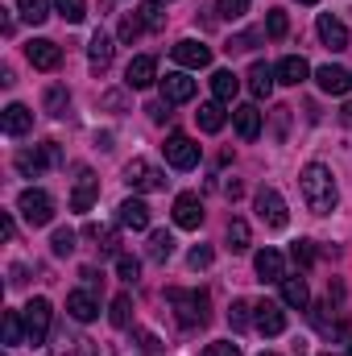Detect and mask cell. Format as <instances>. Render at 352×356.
I'll list each match as a JSON object with an SVG mask.
<instances>
[{
  "label": "cell",
  "instance_id": "10",
  "mask_svg": "<svg viewBox=\"0 0 352 356\" xmlns=\"http://www.w3.org/2000/svg\"><path fill=\"white\" fill-rule=\"evenodd\" d=\"M315 29H319V42H323L328 50H349V29H344V21H340V17L323 13V17L315 21Z\"/></svg>",
  "mask_w": 352,
  "mask_h": 356
},
{
  "label": "cell",
  "instance_id": "7",
  "mask_svg": "<svg viewBox=\"0 0 352 356\" xmlns=\"http://www.w3.org/2000/svg\"><path fill=\"white\" fill-rule=\"evenodd\" d=\"M162 149H166V162H170L175 170H195V166H199V145H195L186 133H170Z\"/></svg>",
  "mask_w": 352,
  "mask_h": 356
},
{
  "label": "cell",
  "instance_id": "56",
  "mask_svg": "<svg viewBox=\"0 0 352 356\" xmlns=\"http://www.w3.org/2000/svg\"><path fill=\"white\" fill-rule=\"evenodd\" d=\"M349 356H352V344H349Z\"/></svg>",
  "mask_w": 352,
  "mask_h": 356
},
{
  "label": "cell",
  "instance_id": "41",
  "mask_svg": "<svg viewBox=\"0 0 352 356\" xmlns=\"http://www.w3.org/2000/svg\"><path fill=\"white\" fill-rule=\"evenodd\" d=\"M50 249H54V257H71V253H75V232H71V228H58V232L50 236Z\"/></svg>",
  "mask_w": 352,
  "mask_h": 356
},
{
  "label": "cell",
  "instance_id": "23",
  "mask_svg": "<svg viewBox=\"0 0 352 356\" xmlns=\"http://www.w3.org/2000/svg\"><path fill=\"white\" fill-rule=\"evenodd\" d=\"M282 302H286V307H294V311H307V307H311L307 277H282Z\"/></svg>",
  "mask_w": 352,
  "mask_h": 356
},
{
  "label": "cell",
  "instance_id": "51",
  "mask_svg": "<svg viewBox=\"0 0 352 356\" xmlns=\"http://www.w3.org/2000/svg\"><path fill=\"white\" fill-rule=\"evenodd\" d=\"M120 104H125V95H120V91H108V95H104V108H120Z\"/></svg>",
  "mask_w": 352,
  "mask_h": 356
},
{
  "label": "cell",
  "instance_id": "43",
  "mask_svg": "<svg viewBox=\"0 0 352 356\" xmlns=\"http://www.w3.org/2000/svg\"><path fill=\"white\" fill-rule=\"evenodd\" d=\"M286 29H290L286 13H282V8H269V17H265V33H269V38H286Z\"/></svg>",
  "mask_w": 352,
  "mask_h": 356
},
{
  "label": "cell",
  "instance_id": "16",
  "mask_svg": "<svg viewBox=\"0 0 352 356\" xmlns=\"http://www.w3.org/2000/svg\"><path fill=\"white\" fill-rule=\"evenodd\" d=\"M162 99H166V104H186V99H195V79L182 75V71H170V75L162 79Z\"/></svg>",
  "mask_w": 352,
  "mask_h": 356
},
{
  "label": "cell",
  "instance_id": "35",
  "mask_svg": "<svg viewBox=\"0 0 352 356\" xmlns=\"http://www.w3.org/2000/svg\"><path fill=\"white\" fill-rule=\"evenodd\" d=\"M25 340V315L4 311V344H21Z\"/></svg>",
  "mask_w": 352,
  "mask_h": 356
},
{
  "label": "cell",
  "instance_id": "9",
  "mask_svg": "<svg viewBox=\"0 0 352 356\" xmlns=\"http://www.w3.org/2000/svg\"><path fill=\"white\" fill-rule=\"evenodd\" d=\"M253 327H257L262 336H282V332H286V311H282V302L262 298V302L253 307Z\"/></svg>",
  "mask_w": 352,
  "mask_h": 356
},
{
  "label": "cell",
  "instance_id": "19",
  "mask_svg": "<svg viewBox=\"0 0 352 356\" xmlns=\"http://www.w3.org/2000/svg\"><path fill=\"white\" fill-rule=\"evenodd\" d=\"M232 124H237L241 141H257V137H262V112H257L253 104H241V108L232 112Z\"/></svg>",
  "mask_w": 352,
  "mask_h": 356
},
{
  "label": "cell",
  "instance_id": "48",
  "mask_svg": "<svg viewBox=\"0 0 352 356\" xmlns=\"http://www.w3.org/2000/svg\"><path fill=\"white\" fill-rule=\"evenodd\" d=\"M133 336H137V344H141V348H145L150 356H158V353H162V344L154 340V332H133Z\"/></svg>",
  "mask_w": 352,
  "mask_h": 356
},
{
  "label": "cell",
  "instance_id": "34",
  "mask_svg": "<svg viewBox=\"0 0 352 356\" xmlns=\"http://www.w3.org/2000/svg\"><path fill=\"white\" fill-rule=\"evenodd\" d=\"M67 104H71V91L67 88H58V83L46 88V112L50 116H67Z\"/></svg>",
  "mask_w": 352,
  "mask_h": 356
},
{
  "label": "cell",
  "instance_id": "36",
  "mask_svg": "<svg viewBox=\"0 0 352 356\" xmlns=\"http://www.w3.org/2000/svg\"><path fill=\"white\" fill-rule=\"evenodd\" d=\"M83 232H88L91 241H99V249H104V253H116V245H120V241H116V228H104V224H88Z\"/></svg>",
  "mask_w": 352,
  "mask_h": 356
},
{
  "label": "cell",
  "instance_id": "45",
  "mask_svg": "<svg viewBox=\"0 0 352 356\" xmlns=\"http://www.w3.org/2000/svg\"><path fill=\"white\" fill-rule=\"evenodd\" d=\"M290 257H294V266H311V241H294L290 245Z\"/></svg>",
  "mask_w": 352,
  "mask_h": 356
},
{
  "label": "cell",
  "instance_id": "8",
  "mask_svg": "<svg viewBox=\"0 0 352 356\" xmlns=\"http://www.w3.org/2000/svg\"><path fill=\"white\" fill-rule=\"evenodd\" d=\"M58 162V145L54 141H46V145H38V149H21L17 154V170L25 178H38L46 166H54Z\"/></svg>",
  "mask_w": 352,
  "mask_h": 356
},
{
  "label": "cell",
  "instance_id": "3",
  "mask_svg": "<svg viewBox=\"0 0 352 356\" xmlns=\"http://www.w3.org/2000/svg\"><path fill=\"white\" fill-rule=\"evenodd\" d=\"M17 211L25 216V224H33V228H46V224L54 220V199H50L46 191L29 186V191H21V199H17Z\"/></svg>",
  "mask_w": 352,
  "mask_h": 356
},
{
  "label": "cell",
  "instance_id": "18",
  "mask_svg": "<svg viewBox=\"0 0 352 356\" xmlns=\"http://www.w3.org/2000/svg\"><path fill=\"white\" fill-rule=\"evenodd\" d=\"M273 75H278V83H286V88H298V83L311 75V67H307V58H298V54H286V58L273 67Z\"/></svg>",
  "mask_w": 352,
  "mask_h": 356
},
{
  "label": "cell",
  "instance_id": "11",
  "mask_svg": "<svg viewBox=\"0 0 352 356\" xmlns=\"http://www.w3.org/2000/svg\"><path fill=\"white\" fill-rule=\"evenodd\" d=\"M175 63H178V67L199 71V67H207V63H211V50H207L203 42H195V38H182V42L175 46Z\"/></svg>",
  "mask_w": 352,
  "mask_h": 356
},
{
  "label": "cell",
  "instance_id": "46",
  "mask_svg": "<svg viewBox=\"0 0 352 356\" xmlns=\"http://www.w3.org/2000/svg\"><path fill=\"white\" fill-rule=\"evenodd\" d=\"M203 356H241V348L232 344V340H216V344H207Z\"/></svg>",
  "mask_w": 352,
  "mask_h": 356
},
{
  "label": "cell",
  "instance_id": "39",
  "mask_svg": "<svg viewBox=\"0 0 352 356\" xmlns=\"http://www.w3.org/2000/svg\"><path fill=\"white\" fill-rule=\"evenodd\" d=\"M137 13H141V21H145V29H162V25H166V13H162V0H150V4H141Z\"/></svg>",
  "mask_w": 352,
  "mask_h": 356
},
{
  "label": "cell",
  "instance_id": "42",
  "mask_svg": "<svg viewBox=\"0 0 352 356\" xmlns=\"http://www.w3.org/2000/svg\"><path fill=\"white\" fill-rule=\"evenodd\" d=\"M216 13H220L224 21H241V17L249 13V0H216Z\"/></svg>",
  "mask_w": 352,
  "mask_h": 356
},
{
  "label": "cell",
  "instance_id": "55",
  "mask_svg": "<svg viewBox=\"0 0 352 356\" xmlns=\"http://www.w3.org/2000/svg\"><path fill=\"white\" fill-rule=\"evenodd\" d=\"M262 356H278V353H262Z\"/></svg>",
  "mask_w": 352,
  "mask_h": 356
},
{
  "label": "cell",
  "instance_id": "24",
  "mask_svg": "<svg viewBox=\"0 0 352 356\" xmlns=\"http://www.w3.org/2000/svg\"><path fill=\"white\" fill-rule=\"evenodd\" d=\"M33 129V112L25 108V104H8L4 108V133L8 137H21V133H29Z\"/></svg>",
  "mask_w": 352,
  "mask_h": 356
},
{
  "label": "cell",
  "instance_id": "1",
  "mask_svg": "<svg viewBox=\"0 0 352 356\" xmlns=\"http://www.w3.org/2000/svg\"><path fill=\"white\" fill-rule=\"evenodd\" d=\"M298 186H303V199H307V207L315 211V216H332L336 211V178L332 170L323 166V162H311V166H303V175H298Z\"/></svg>",
  "mask_w": 352,
  "mask_h": 356
},
{
  "label": "cell",
  "instance_id": "15",
  "mask_svg": "<svg viewBox=\"0 0 352 356\" xmlns=\"http://www.w3.org/2000/svg\"><path fill=\"white\" fill-rule=\"evenodd\" d=\"M154 79H158V63H154L150 54L133 58V63H129V71H125V83H129L133 91H145L150 83H154Z\"/></svg>",
  "mask_w": 352,
  "mask_h": 356
},
{
  "label": "cell",
  "instance_id": "53",
  "mask_svg": "<svg viewBox=\"0 0 352 356\" xmlns=\"http://www.w3.org/2000/svg\"><path fill=\"white\" fill-rule=\"evenodd\" d=\"M0 228H4V241H13V236H17V224H13V216H4V224H0Z\"/></svg>",
  "mask_w": 352,
  "mask_h": 356
},
{
  "label": "cell",
  "instance_id": "44",
  "mask_svg": "<svg viewBox=\"0 0 352 356\" xmlns=\"http://www.w3.org/2000/svg\"><path fill=\"white\" fill-rule=\"evenodd\" d=\"M116 273H120V282H137L141 261H137V257H129V253H120V257H116Z\"/></svg>",
  "mask_w": 352,
  "mask_h": 356
},
{
  "label": "cell",
  "instance_id": "31",
  "mask_svg": "<svg viewBox=\"0 0 352 356\" xmlns=\"http://www.w3.org/2000/svg\"><path fill=\"white\" fill-rule=\"evenodd\" d=\"M54 356H99V353H95V344L83 340V336H75V340L63 336V344H54Z\"/></svg>",
  "mask_w": 352,
  "mask_h": 356
},
{
  "label": "cell",
  "instance_id": "54",
  "mask_svg": "<svg viewBox=\"0 0 352 356\" xmlns=\"http://www.w3.org/2000/svg\"><path fill=\"white\" fill-rule=\"evenodd\" d=\"M298 4H319V0H298Z\"/></svg>",
  "mask_w": 352,
  "mask_h": 356
},
{
  "label": "cell",
  "instance_id": "32",
  "mask_svg": "<svg viewBox=\"0 0 352 356\" xmlns=\"http://www.w3.org/2000/svg\"><path fill=\"white\" fill-rule=\"evenodd\" d=\"M108 319H112V327H129V323H133V298H129V294H116Z\"/></svg>",
  "mask_w": 352,
  "mask_h": 356
},
{
  "label": "cell",
  "instance_id": "20",
  "mask_svg": "<svg viewBox=\"0 0 352 356\" xmlns=\"http://www.w3.org/2000/svg\"><path fill=\"white\" fill-rule=\"evenodd\" d=\"M95 195H99V178L91 175V170H83L79 182H75V191H71V211H91Z\"/></svg>",
  "mask_w": 352,
  "mask_h": 356
},
{
  "label": "cell",
  "instance_id": "28",
  "mask_svg": "<svg viewBox=\"0 0 352 356\" xmlns=\"http://www.w3.org/2000/svg\"><path fill=\"white\" fill-rule=\"evenodd\" d=\"M237 91H241V79H237L232 71H216V75H211V95H216L220 104H228Z\"/></svg>",
  "mask_w": 352,
  "mask_h": 356
},
{
  "label": "cell",
  "instance_id": "33",
  "mask_svg": "<svg viewBox=\"0 0 352 356\" xmlns=\"http://www.w3.org/2000/svg\"><path fill=\"white\" fill-rule=\"evenodd\" d=\"M17 8H21V17L29 25H42L50 17V0H17Z\"/></svg>",
  "mask_w": 352,
  "mask_h": 356
},
{
  "label": "cell",
  "instance_id": "37",
  "mask_svg": "<svg viewBox=\"0 0 352 356\" xmlns=\"http://www.w3.org/2000/svg\"><path fill=\"white\" fill-rule=\"evenodd\" d=\"M228 249H232V253H245V249H249V224H245V220H232V224H228Z\"/></svg>",
  "mask_w": 352,
  "mask_h": 356
},
{
  "label": "cell",
  "instance_id": "29",
  "mask_svg": "<svg viewBox=\"0 0 352 356\" xmlns=\"http://www.w3.org/2000/svg\"><path fill=\"white\" fill-rule=\"evenodd\" d=\"M175 257V236L170 232H154L150 236V261H170Z\"/></svg>",
  "mask_w": 352,
  "mask_h": 356
},
{
  "label": "cell",
  "instance_id": "25",
  "mask_svg": "<svg viewBox=\"0 0 352 356\" xmlns=\"http://www.w3.org/2000/svg\"><path fill=\"white\" fill-rule=\"evenodd\" d=\"M273 83H278V75H273L269 63H253V67H249V91H253L257 99H269Z\"/></svg>",
  "mask_w": 352,
  "mask_h": 356
},
{
  "label": "cell",
  "instance_id": "49",
  "mask_svg": "<svg viewBox=\"0 0 352 356\" xmlns=\"http://www.w3.org/2000/svg\"><path fill=\"white\" fill-rule=\"evenodd\" d=\"M253 42H257V33H241V38L228 42V50H232V54H237V50H253Z\"/></svg>",
  "mask_w": 352,
  "mask_h": 356
},
{
  "label": "cell",
  "instance_id": "50",
  "mask_svg": "<svg viewBox=\"0 0 352 356\" xmlns=\"http://www.w3.org/2000/svg\"><path fill=\"white\" fill-rule=\"evenodd\" d=\"M145 112H150L154 120H166V116H170V104H166V99H158V104H150Z\"/></svg>",
  "mask_w": 352,
  "mask_h": 356
},
{
  "label": "cell",
  "instance_id": "2",
  "mask_svg": "<svg viewBox=\"0 0 352 356\" xmlns=\"http://www.w3.org/2000/svg\"><path fill=\"white\" fill-rule=\"evenodd\" d=\"M166 298H170V307H175V319L182 327H203L207 319H211V298H207V290H166Z\"/></svg>",
  "mask_w": 352,
  "mask_h": 356
},
{
  "label": "cell",
  "instance_id": "12",
  "mask_svg": "<svg viewBox=\"0 0 352 356\" xmlns=\"http://www.w3.org/2000/svg\"><path fill=\"white\" fill-rule=\"evenodd\" d=\"M25 54H29V63H33L38 71H54V67L63 63V50H58L50 38H38V42H29V46H25Z\"/></svg>",
  "mask_w": 352,
  "mask_h": 356
},
{
  "label": "cell",
  "instance_id": "21",
  "mask_svg": "<svg viewBox=\"0 0 352 356\" xmlns=\"http://www.w3.org/2000/svg\"><path fill=\"white\" fill-rule=\"evenodd\" d=\"M253 269H257L262 282H282V277H286V266H282V253H278V249H262V253L253 257Z\"/></svg>",
  "mask_w": 352,
  "mask_h": 356
},
{
  "label": "cell",
  "instance_id": "30",
  "mask_svg": "<svg viewBox=\"0 0 352 356\" xmlns=\"http://www.w3.org/2000/svg\"><path fill=\"white\" fill-rule=\"evenodd\" d=\"M249 323H253V302L237 298V302L228 307V327H232V332H245Z\"/></svg>",
  "mask_w": 352,
  "mask_h": 356
},
{
  "label": "cell",
  "instance_id": "4",
  "mask_svg": "<svg viewBox=\"0 0 352 356\" xmlns=\"http://www.w3.org/2000/svg\"><path fill=\"white\" fill-rule=\"evenodd\" d=\"M125 182H129L133 191H145V195H150V191H166V182H170V178H166V170H158L154 162L133 158V162L125 166Z\"/></svg>",
  "mask_w": 352,
  "mask_h": 356
},
{
  "label": "cell",
  "instance_id": "40",
  "mask_svg": "<svg viewBox=\"0 0 352 356\" xmlns=\"http://www.w3.org/2000/svg\"><path fill=\"white\" fill-rule=\"evenodd\" d=\"M141 29H145L141 13H125V17H120V42H137V38H141Z\"/></svg>",
  "mask_w": 352,
  "mask_h": 356
},
{
  "label": "cell",
  "instance_id": "22",
  "mask_svg": "<svg viewBox=\"0 0 352 356\" xmlns=\"http://www.w3.org/2000/svg\"><path fill=\"white\" fill-rule=\"evenodd\" d=\"M116 211H120V224H125V228H133V232H145V228H150V207H145L141 199H125Z\"/></svg>",
  "mask_w": 352,
  "mask_h": 356
},
{
  "label": "cell",
  "instance_id": "27",
  "mask_svg": "<svg viewBox=\"0 0 352 356\" xmlns=\"http://www.w3.org/2000/svg\"><path fill=\"white\" fill-rule=\"evenodd\" d=\"M195 120H199V129H203V133H220V129H224V120H228V112H224V104H220V99H211V104H199Z\"/></svg>",
  "mask_w": 352,
  "mask_h": 356
},
{
  "label": "cell",
  "instance_id": "38",
  "mask_svg": "<svg viewBox=\"0 0 352 356\" xmlns=\"http://www.w3.org/2000/svg\"><path fill=\"white\" fill-rule=\"evenodd\" d=\"M54 8L63 13L67 25H79V21L88 17V4H83V0H54Z\"/></svg>",
  "mask_w": 352,
  "mask_h": 356
},
{
  "label": "cell",
  "instance_id": "57",
  "mask_svg": "<svg viewBox=\"0 0 352 356\" xmlns=\"http://www.w3.org/2000/svg\"><path fill=\"white\" fill-rule=\"evenodd\" d=\"M323 356H332V353H323Z\"/></svg>",
  "mask_w": 352,
  "mask_h": 356
},
{
  "label": "cell",
  "instance_id": "6",
  "mask_svg": "<svg viewBox=\"0 0 352 356\" xmlns=\"http://www.w3.org/2000/svg\"><path fill=\"white\" fill-rule=\"evenodd\" d=\"M253 207H257V216H262L269 228H286L290 224V211H286V199L273 191V186H262L257 195H253Z\"/></svg>",
  "mask_w": 352,
  "mask_h": 356
},
{
  "label": "cell",
  "instance_id": "17",
  "mask_svg": "<svg viewBox=\"0 0 352 356\" xmlns=\"http://www.w3.org/2000/svg\"><path fill=\"white\" fill-rule=\"evenodd\" d=\"M315 83H319V91H328V95H344V91L352 88V75L344 71V67H319L315 71Z\"/></svg>",
  "mask_w": 352,
  "mask_h": 356
},
{
  "label": "cell",
  "instance_id": "52",
  "mask_svg": "<svg viewBox=\"0 0 352 356\" xmlns=\"http://www.w3.org/2000/svg\"><path fill=\"white\" fill-rule=\"evenodd\" d=\"M79 277L88 282V290H91V286H95V282H99V273H95V269H91V266H83V269H79Z\"/></svg>",
  "mask_w": 352,
  "mask_h": 356
},
{
  "label": "cell",
  "instance_id": "5",
  "mask_svg": "<svg viewBox=\"0 0 352 356\" xmlns=\"http://www.w3.org/2000/svg\"><path fill=\"white\" fill-rule=\"evenodd\" d=\"M50 302L46 298H29L25 302V344H46V336H50Z\"/></svg>",
  "mask_w": 352,
  "mask_h": 356
},
{
  "label": "cell",
  "instance_id": "14",
  "mask_svg": "<svg viewBox=\"0 0 352 356\" xmlns=\"http://www.w3.org/2000/svg\"><path fill=\"white\" fill-rule=\"evenodd\" d=\"M67 315H71L75 323H91V319L99 315L95 294H91V290H71V294H67Z\"/></svg>",
  "mask_w": 352,
  "mask_h": 356
},
{
  "label": "cell",
  "instance_id": "47",
  "mask_svg": "<svg viewBox=\"0 0 352 356\" xmlns=\"http://www.w3.org/2000/svg\"><path fill=\"white\" fill-rule=\"evenodd\" d=\"M186 261H191V269H207V266H211V249H207V245H195Z\"/></svg>",
  "mask_w": 352,
  "mask_h": 356
},
{
  "label": "cell",
  "instance_id": "13",
  "mask_svg": "<svg viewBox=\"0 0 352 356\" xmlns=\"http://www.w3.org/2000/svg\"><path fill=\"white\" fill-rule=\"evenodd\" d=\"M175 224L186 228V232H195V228L203 224V203H199V195H178L175 199Z\"/></svg>",
  "mask_w": 352,
  "mask_h": 356
},
{
  "label": "cell",
  "instance_id": "26",
  "mask_svg": "<svg viewBox=\"0 0 352 356\" xmlns=\"http://www.w3.org/2000/svg\"><path fill=\"white\" fill-rule=\"evenodd\" d=\"M112 54H116V46H112L108 33H95V38L88 42V58H91L95 71H108V67H112Z\"/></svg>",
  "mask_w": 352,
  "mask_h": 356
}]
</instances>
